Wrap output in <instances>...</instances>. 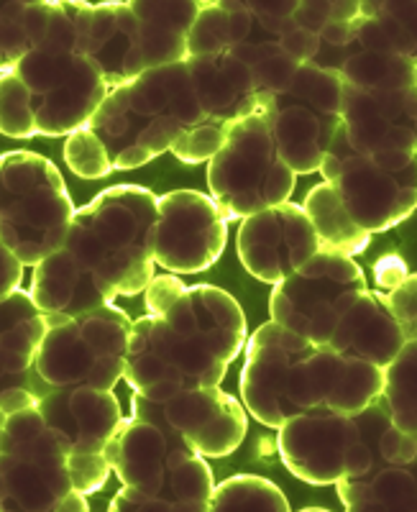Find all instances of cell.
Returning <instances> with one entry per match:
<instances>
[{
  "mask_svg": "<svg viewBox=\"0 0 417 512\" xmlns=\"http://www.w3.org/2000/svg\"><path fill=\"white\" fill-rule=\"evenodd\" d=\"M157 221L159 195L141 185L108 187L77 210L64 246L118 297H134L157 277Z\"/></svg>",
  "mask_w": 417,
  "mask_h": 512,
  "instance_id": "cell-1",
  "label": "cell"
},
{
  "mask_svg": "<svg viewBox=\"0 0 417 512\" xmlns=\"http://www.w3.org/2000/svg\"><path fill=\"white\" fill-rule=\"evenodd\" d=\"M205 123L192 90L187 59L159 70H146L123 88L108 93L90 121L116 169H139L172 152L187 128Z\"/></svg>",
  "mask_w": 417,
  "mask_h": 512,
  "instance_id": "cell-2",
  "label": "cell"
},
{
  "mask_svg": "<svg viewBox=\"0 0 417 512\" xmlns=\"http://www.w3.org/2000/svg\"><path fill=\"white\" fill-rule=\"evenodd\" d=\"M75 203L47 157L6 152L0 159V246L36 267L67 241Z\"/></svg>",
  "mask_w": 417,
  "mask_h": 512,
  "instance_id": "cell-3",
  "label": "cell"
},
{
  "mask_svg": "<svg viewBox=\"0 0 417 512\" xmlns=\"http://www.w3.org/2000/svg\"><path fill=\"white\" fill-rule=\"evenodd\" d=\"M0 510L87 512L72 484L67 451L39 408L3 415L0 425Z\"/></svg>",
  "mask_w": 417,
  "mask_h": 512,
  "instance_id": "cell-4",
  "label": "cell"
},
{
  "mask_svg": "<svg viewBox=\"0 0 417 512\" xmlns=\"http://www.w3.org/2000/svg\"><path fill=\"white\" fill-rule=\"evenodd\" d=\"M320 175L336 187L348 216L366 233L389 231L417 210V152H361L343 121Z\"/></svg>",
  "mask_w": 417,
  "mask_h": 512,
  "instance_id": "cell-5",
  "label": "cell"
},
{
  "mask_svg": "<svg viewBox=\"0 0 417 512\" xmlns=\"http://www.w3.org/2000/svg\"><path fill=\"white\" fill-rule=\"evenodd\" d=\"M49 333L34 372L49 387L113 390L126 372L128 336L134 320L116 305L80 315H47Z\"/></svg>",
  "mask_w": 417,
  "mask_h": 512,
  "instance_id": "cell-6",
  "label": "cell"
},
{
  "mask_svg": "<svg viewBox=\"0 0 417 512\" xmlns=\"http://www.w3.org/2000/svg\"><path fill=\"white\" fill-rule=\"evenodd\" d=\"M295 182L297 175L279 154L261 111L233 123L223 149L208 162L210 195L228 221L290 203Z\"/></svg>",
  "mask_w": 417,
  "mask_h": 512,
  "instance_id": "cell-7",
  "label": "cell"
},
{
  "mask_svg": "<svg viewBox=\"0 0 417 512\" xmlns=\"http://www.w3.org/2000/svg\"><path fill=\"white\" fill-rule=\"evenodd\" d=\"M315 349L313 341L277 320L256 328L241 369V402L251 418L279 431L295 415L318 408L310 379Z\"/></svg>",
  "mask_w": 417,
  "mask_h": 512,
  "instance_id": "cell-8",
  "label": "cell"
},
{
  "mask_svg": "<svg viewBox=\"0 0 417 512\" xmlns=\"http://www.w3.org/2000/svg\"><path fill=\"white\" fill-rule=\"evenodd\" d=\"M259 111L292 172L315 175L341 126L343 82L315 64H302L282 93L261 98Z\"/></svg>",
  "mask_w": 417,
  "mask_h": 512,
  "instance_id": "cell-9",
  "label": "cell"
},
{
  "mask_svg": "<svg viewBox=\"0 0 417 512\" xmlns=\"http://www.w3.org/2000/svg\"><path fill=\"white\" fill-rule=\"evenodd\" d=\"M34 105L39 136L59 139L90 126L111 88L87 54L59 44H41L13 67Z\"/></svg>",
  "mask_w": 417,
  "mask_h": 512,
  "instance_id": "cell-10",
  "label": "cell"
},
{
  "mask_svg": "<svg viewBox=\"0 0 417 512\" xmlns=\"http://www.w3.org/2000/svg\"><path fill=\"white\" fill-rule=\"evenodd\" d=\"M366 292L364 269L351 256L318 251L272 287L269 315L315 346H328L338 320Z\"/></svg>",
  "mask_w": 417,
  "mask_h": 512,
  "instance_id": "cell-11",
  "label": "cell"
},
{
  "mask_svg": "<svg viewBox=\"0 0 417 512\" xmlns=\"http://www.w3.org/2000/svg\"><path fill=\"white\" fill-rule=\"evenodd\" d=\"M226 374L228 364L190 344L159 315L134 320L123 372L131 392L167 402L182 392L221 387Z\"/></svg>",
  "mask_w": 417,
  "mask_h": 512,
  "instance_id": "cell-12",
  "label": "cell"
},
{
  "mask_svg": "<svg viewBox=\"0 0 417 512\" xmlns=\"http://www.w3.org/2000/svg\"><path fill=\"white\" fill-rule=\"evenodd\" d=\"M277 451L287 472L313 487L371 472V456L361 441L356 415L323 405L287 420L277 433Z\"/></svg>",
  "mask_w": 417,
  "mask_h": 512,
  "instance_id": "cell-13",
  "label": "cell"
},
{
  "mask_svg": "<svg viewBox=\"0 0 417 512\" xmlns=\"http://www.w3.org/2000/svg\"><path fill=\"white\" fill-rule=\"evenodd\" d=\"M131 418L149 420L167 431L180 433L187 446L205 459H226L244 443L249 431V410L244 402L221 387L190 390L167 402H154L134 392Z\"/></svg>",
  "mask_w": 417,
  "mask_h": 512,
  "instance_id": "cell-14",
  "label": "cell"
},
{
  "mask_svg": "<svg viewBox=\"0 0 417 512\" xmlns=\"http://www.w3.org/2000/svg\"><path fill=\"white\" fill-rule=\"evenodd\" d=\"M228 244V218L213 195L172 190L159 195L154 259L172 274H197L213 267Z\"/></svg>",
  "mask_w": 417,
  "mask_h": 512,
  "instance_id": "cell-15",
  "label": "cell"
},
{
  "mask_svg": "<svg viewBox=\"0 0 417 512\" xmlns=\"http://www.w3.org/2000/svg\"><path fill=\"white\" fill-rule=\"evenodd\" d=\"M236 249L251 277L277 285L318 254L320 239L302 205L282 203L244 218Z\"/></svg>",
  "mask_w": 417,
  "mask_h": 512,
  "instance_id": "cell-16",
  "label": "cell"
},
{
  "mask_svg": "<svg viewBox=\"0 0 417 512\" xmlns=\"http://www.w3.org/2000/svg\"><path fill=\"white\" fill-rule=\"evenodd\" d=\"M195 448L187 446L180 433L139 418H123L103 454L111 461L113 474L128 487L164 497L172 469Z\"/></svg>",
  "mask_w": 417,
  "mask_h": 512,
  "instance_id": "cell-17",
  "label": "cell"
},
{
  "mask_svg": "<svg viewBox=\"0 0 417 512\" xmlns=\"http://www.w3.org/2000/svg\"><path fill=\"white\" fill-rule=\"evenodd\" d=\"M164 320L190 344L200 346L228 367L249 344L244 310L236 297L221 287H187L185 295L167 310Z\"/></svg>",
  "mask_w": 417,
  "mask_h": 512,
  "instance_id": "cell-18",
  "label": "cell"
},
{
  "mask_svg": "<svg viewBox=\"0 0 417 512\" xmlns=\"http://www.w3.org/2000/svg\"><path fill=\"white\" fill-rule=\"evenodd\" d=\"M36 408L67 456L103 451L123 420L116 392L95 387H49L41 392Z\"/></svg>",
  "mask_w": 417,
  "mask_h": 512,
  "instance_id": "cell-19",
  "label": "cell"
},
{
  "mask_svg": "<svg viewBox=\"0 0 417 512\" xmlns=\"http://www.w3.org/2000/svg\"><path fill=\"white\" fill-rule=\"evenodd\" d=\"M341 121L361 152H417V88L361 93L343 85Z\"/></svg>",
  "mask_w": 417,
  "mask_h": 512,
  "instance_id": "cell-20",
  "label": "cell"
},
{
  "mask_svg": "<svg viewBox=\"0 0 417 512\" xmlns=\"http://www.w3.org/2000/svg\"><path fill=\"white\" fill-rule=\"evenodd\" d=\"M82 54L98 64L111 90L144 75L139 18L131 3H93Z\"/></svg>",
  "mask_w": 417,
  "mask_h": 512,
  "instance_id": "cell-21",
  "label": "cell"
},
{
  "mask_svg": "<svg viewBox=\"0 0 417 512\" xmlns=\"http://www.w3.org/2000/svg\"><path fill=\"white\" fill-rule=\"evenodd\" d=\"M192 90L200 103L205 123H228L259 111L261 93L251 70L241 59L228 54L187 59Z\"/></svg>",
  "mask_w": 417,
  "mask_h": 512,
  "instance_id": "cell-22",
  "label": "cell"
},
{
  "mask_svg": "<svg viewBox=\"0 0 417 512\" xmlns=\"http://www.w3.org/2000/svg\"><path fill=\"white\" fill-rule=\"evenodd\" d=\"M29 292L47 315H80L113 305L118 297V292L100 282L67 246L36 264Z\"/></svg>",
  "mask_w": 417,
  "mask_h": 512,
  "instance_id": "cell-23",
  "label": "cell"
},
{
  "mask_svg": "<svg viewBox=\"0 0 417 512\" xmlns=\"http://www.w3.org/2000/svg\"><path fill=\"white\" fill-rule=\"evenodd\" d=\"M405 344L407 338L389 308L387 292L366 290L338 320L328 346L387 369Z\"/></svg>",
  "mask_w": 417,
  "mask_h": 512,
  "instance_id": "cell-24",
  "label": "cell"
},
{
  "mask_svg": "<svg viewBox=\"0 0 417 512\" xmlns=\"http://www.w3.org/2000/svg\"><path fill=\"white\" fill-rule=\"evenodd\" d=\"M310 379L318 405L343 415H356L384 392V367L346 356L331 346H318L310 356Z\"/></svg>",
  "mask_w": 417,
  "mask_h": 512,
  "instance_id": "cell-25",
  "label": "cell"
},
{
  "mask_svg": "<svg viewBox=\"0 0 417 512\" xmlns=\"http://www.w3.org/2000/svg\"><path fill=\"white\" fill-rule=\"evenodd\" d=\"M139 18L141 59L146 70H159L187 59V36L195 26L203 0H134Z\"/></svg>",
  "mask_w": 417,
  "mask_h": 512,
  "instance_id": "cell-26",
  "label": "cell"
},
{
  "mask_svg": "<svg viewBox=\"0 0 417 512\" xmlns=\"http://www.w3.org/2000/svg\"><path fill=\"white\" fill-rule=\"evenodd\" d=\"M0 372L3 387L31 372L49 333L47 313H41L31 292L16 290L0 305Z\"/></svg>",
  "mask_w": 417,
  "mask_h": 512,
  "instance_id": "cell-27",
  "label": "cell"
},
{
  "mask_svg": "<svg viewBox=\"0 0 417 512\" xmlns=\"http://www.w3.org/2000/svg\"><path fill=\"white\" fill-rule=\"evenodd\" d=\"M336 495L348 512H417V459L341 479Z\"/></svg>",
  "mask_w": 417,
  "mask_h": 512,
  "instance_id": "cell-28",
  "label": "cell"
},
{
  "mask_svg": "<svg viewBox=\"0 0 417 512\" xmlns=\"http://www.w3.org/2000/svg\"><path fill=\"white\" fill-rule=\"evenodd\" d=\"M354 31L366 52L397 54L417 62V0H361Z\"/></svg>",
  "mask_w": 417,
  "mask_h": 512,
  "instance_id": "cell-29",
  "label": "cell"
},
{
  "mask_svg": "<svg viewBox=\"0 0 417 512\" xmlns=\"http://www.w3.org/2000/svg\"><path fill=\"white\" fill-rule=\"evenodd\" d=\"M254 16L238 0H208L200 8L195 26L187 36V59L228 54L241 47L254 31Z\"/></svg>",
  "mask_w": 417,
  "mask_h": 512,
  "instance_id": "cell-30",
  "label": "cell"
},
{
  "mask_svg": "<svg viewBox=\"0 0 417 512\" xmlns=\"http://www.w3.org/2000/svg\"><path fill=\"white\" fill-rule=\"evenodd\" d=\"M307 218L313 223L320 239V251H331L341 256H356L369 246L371 233H366L354 218L348 216L346 205L336 187L323 182L307 192L305 203Z\"/></svg>",
  "mask_w": 417,
  "mask_h": 512,
  "instance_id": "cell-31",
  "label": "cell"
},
{
  "mask_svg": "<svg viewBox=\"0 0 417 512\" xmlns=\"http://www.w3.org/2000/svg\"><path fill=\"white\" fill-rule=\"evenodd\" d=\"M54 11H57V0L3 3V18H0V31H3L0 64H3V70H13L26 54H31L47 41Z\"/></svg>",
  "mask_w": 417,
  "mask_h": 512,
  "instance_id": "cell-32",
  "label": "cell"
},
{
  "mask_svg": "<svg viewBox=\"0 0 417 512\" xmlns=\"http://www.w3.org/2000/svg\"><path fill=\"white\" fill-rule=\"evenodd\" d=\"M341 82L361 93H392V90L417 88V62L397 54L356 49L343 64Z\"/></svg>",
  "mask_w": 417,
  "mask_h": 512,
  "instance_id": "cell-33",
  "label": "cell"
},
{
  "mask_svg": "<svg viewBox=\"0 0 417 512\" xmlns=\"http://www.w3.org/2000/svg\"><path fill=\"white\" fill-rule=\"evenodd\" d=\"M231 54L249 67L261 98L282 93V90L292 82V77L297 75V70H300V64L292 62V59L282 52L279 36L269 34V31L261 29L259 24H254V31H251L249 39H246L241 47L233 49Z\"/></svg>",
  "mask_w": 417,
  "mask_h": 512,
  "instance_id": "cell-34",
  "label": "cell"
},
{
  "mask_svg": "<svg viewBox=\"0 0 417 512\" xmlns=\"http://www.w3.org/2000/svg\"><path fill=\"white\" fill-rule=\"evenodd\" d=\"M290 502L274 482L256 474H236L215 484L210 512H287Z\"/></svg>",
  "mask_w": 417,
  "mask_h": 512,
  "instance_id": "cell-35",
  "label": "cell"
},
{
  "mask_svg": "<svg viewBox=\"0 0 417 512\" xmlns=\"http://www.w3.org/2000/svg\"><path fill=\"white\" fill-rule=\"evenodd\" d=\"M384 392L389 415L405 433L417 436V341H407L397 359L384 369Z\"/></svg>",
  "mask_w": 417,
  "mask_h": 512,
  "instance_id": "cell-36",
  "label": "cell"
},
{
  "mask_svg": "<svg viewBox=\"0 0 417 512\" xmlns=\"http://www.w3.org/2000/svg\"><path fill=\"white\" fill-rule=\"evenodd\" d=\"M0 131L11 139L39 136L31 93L16 70H3L0 77Z\"/></svg>",
  "mask_w": 417,
  "mask_h": 512,
  "instance_id": "cell-37",
  "label": "cell"
},
{
  "mask_svg": "<svg viewBox=\"0 0 417 512\" xmlns=\"http://www.w3.org/2000/svg\"><path fill=\"white\" fill-rule=\"evenodd\" d=\"M64 162L80 180H103L116 172L111 154L93 128H82L64 141Z\"/></svg>",
  "mask_w": 417,
  "mask_h": 512,
  "instance_id": "cell-38",
  "label": "cell"
},
{
  "mask_svg": "<svg viewBox=\"0 0 417 512\" xmlns=\"http://www.w3.org/2000/svg\"><path fill=\"white\" fill-rule=\"evenodd\" d=\"M228 134H231L228 123H200L195 128H187L185 134L174 141L172 154L182 164L210 162L223 149Z\"/></svg>",
  "mask_w": 417,
  "mask_h": 512,
  "instance_id": "cell-39",
  "label": "cell"
},
{
  "mask_svg": "<svg viewBox=\"0 0 417 512\" xmlns=\"http://www.w3.org/2000/svg\"><path fill=\"white\" fill-rule=\"evenodd\" d=\"M359 13L361 3H356V0H300L292 21L310 34H320L333 24L354 21V18H359Z\"/></svg>",
  "mask_w": 417,
  "mask_h": 512,
  "instance_id": "cell-40",
  "label": "cell"
},
{
  "mask_svg": "<svg viewBox=\"0 0 417 512\" xmlns=\"http://www.w3.org/2000/svg\"><path fill=\"white\" fill-rule=\"evenodd\" d=\"M67 469L75 489L80 495L90 497L105 487V482L111 479L113 466L105 459L103 451H93V454H70L67 456Z\"/></svg>",
  "mask_w": 417,
  "mask_h": 512,
  "instance_id": "cell-41",
  "label": "cell"
},
{
  "mask_svg": "<svg viewBox=\"0 0 417 512\" xmlns=\"http://www.w3.org/2000/svg\"><path fill=\"white\" fill-rule=\"evenodd\" d=\"M387 303L407 341H417V272H410V277L402 285L387 292Z\"/></svg>",
  "mask_w": 417,
  "mask_h": 512,
  "instance_id": "cell-42",
  "label": "cell"
},
{
  "mask_svg": "<svg viewBox=\"0 0 417 512\" xmlns=\"http://www.w3.org/2000/svg\"><path fill=\"white\" fill-rule=\"evenodd\" d=\"M111 512H180V505L167 497H159L154 492H146L139 487L123 484L116 492V497L108 505Z\"/></svg>",
  "mask_w": 417,
  "mask_h": 512,
  "instance_id": "cell-43",
  "label": "cell"
},
{
  "mask_svg": "<svg viewBox=\"0 0 417 512\" xmlns=\"http://www.w3.org/2000/svg\"><path fill=\"white\" fill-rule=\"evenodd\" d=\"M187 285L177 277V274L167 272V274H157L154 280L149 282V287L144 290V305L146 313L149 315H159L164 318L167 310L172 308L182 295H185Z\"/></svg>",
  "mask_w": 417,
  "mask_h": 512,
  "instance_id": "cell-44",
  "label": "cell"
},
{
  "mask_svg": "<svg viewBox=\"0 0 417 512\" xmlns=\"http://www.w3.org/2000/svg\"><path fill=\"white\" fill-rule=\"evenodd\" d=\"M297 3L300 0H254V3H246V8H249L251 16L256 18V24L261 29H267L269 34L279 36L287 29L292 16H295Z\"/></svg>",
  "mask_w": 417,
  "mask_h": 512,
  "instance_id": "cell-45",
  "label": "cell"
},
{
  "mask_svg": "<svg viewBox=\"0 0 417 512\" xmlns=\"http://www.w3.org/2000/svg\"><path fill=\"white\" fill-rule=\"evenodd\" d=\"M279 44H282V52L302 67V64H310L315 59L320 39L318 34H310V31H305L302 26H297L295 21H290L287 29L279 34Z\"/></svg>",
  "mask_w": 417,
  "mask_h": 512,
  "instance_id": "cell-46",
  "label": "cell"
},
{
  "mask_svg": "<svg viewBox=\"0 0 417 512\" xmlns=\"http://www.w3.org/2000/svg\"><path fill=\"white\" fill-rule=\"evenodd\" d=\"M407 277H410V269H407V262L400 254H384L374 262V282H377V290L392 292Z\"/></svg>",
  "mask_w": 417,
  "mask_h": 512,
  "instance_id": "cell-47",
  "label": "cell"
},
{
  "mask_svg": "<svg viewBox=\"0 0 417 512\" xmlns=\"http://www.w3.org/2000/svg\"><path fill=\"white\" fill-rule=\"evenodd\" d=\"M39 397L41 392L36 387H24V384H8L3 387L0 392V413L3 415H13L18 410H26V408H36L39 405Z\"/></svg>",
  "mask_w": 417,
  "mask_h": 512,
  "instance_id": "cell-48",
  "label": "cell"
},
{
  "mask_svg": "<svg viewBox=\"0 0 417 512\" xmlns=\"http://www.w3.org/2000/svg\"><path fill=\"white\" fill-rule=\"evenodd\" d=\"M24 269L26 264L11 249L0 246V292H3V297L18 290L21 277H24Z\"/></svg>",
  "mask_w": 417,
  "mask_h": 512,
  "instance_id": "cell-49",
  "label": "cell"
}]
</instances>
